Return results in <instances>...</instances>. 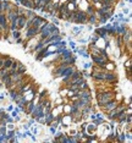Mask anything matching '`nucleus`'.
Returning <instances> with one entry per match:
<instances>
[{"label": "nucleus", "mask_w": 132, "mask_h": 143, "mask_svg": "<svg viewBox=\"0 0 132 143\" xmlns=\"http://www.w3.org/2000/svg\"><path fill=\"white\" fill-rule=\"evenodd\" d=\"M125 137L127 139L128 142H132V131H125Z\"/></svg>", "instance_id": "c756f323"}, {"label": "nucleus", "mask_w": 132, "mask_h": 143, "mask_svg": "<svg viewBox=\"0 0 132 143\" xmlns=\"http://www.w3.org/2000/svg\"><path fill=\"white\" fill-rule=\"evenodd\" d=\"M97 128H98V126H97V125H94L93 122H87L86 131H87L88 135H93V133H97Z\"/></svg>", "instance_id": "9b49d317"}, {"label": "nucleus", "mask_w": 132, "mask_h": 143, "mask_svg": "<svg viewBox=\"0 0 132 143\" xmlns=\"http://www.w3.org/2000/svg\"><path fill=\"white\" fill-rule=\"evenodd\" d=\"M29 138L32 139L33 142H36V141H37V136H34V135H31V136H29Z\"/></svg>", "instance_id": "de8ad7c7"}, {"label": "nucleus", "mask_w": 132, "mask_h": 143, "mask_svg": "<svg viewBox=\"0 0 132 143\" xmlns=\"http://www.w3.org/2000/svg\"><path fill=\"white\" fill-rule=\"evenodd\" d=\"M5 113V108H0V115H3Z\"/></svg>", "instance_id": "8fccbe9b"}, {"label": "nucleus", "mask_w": 132, "mask_h": 143, "mask_svg": "<svg viewBox=\"0 0 132 143\" xmlns=\"http://www.w3.org/2000/svg\"><path fill=\"white\" fill-rule=\"evenodd\" d=\"M70 1H73V0H70Z\"/></svg>", "instance_id": "603ef678"}, {"label": "nucleus", "mask_w": 132, "mask_h": 143, "mask_svg": "<svg viewBox=\"0 0 132 143\" xmlns=\"http://www.w3.org/2000/svg\"><path fill=\"white\" fill-rule=\"evenodd\" d=\"M71 22H68V21H65V24H64V26H65V27H66V28H70V27H71Z\"/></svg>", "instance_id": "49530a36"}, {"label": "nucleus", "mask_w": 132, "mask_h": 143, "mask_svg": "<svg viewBox=\"0 0 132 143\" xmlns=\"http://www.w3.org/2000/svg\"><path fill=\"white\" fill-rule=\"evenodd\" d=\"M119 82V76L116 71H106L104 76V83L106 84H112L115 86Z\"/></svg>", "instance_id": "f257e3e1"}, {"label": "nucleus", "mask_w": 132, "mask_h": 143, "mask_svg": "<svg viewBox=\"0 0 132 143\" xmlns=\"http://www.w3.org/2000/svg\"><path fill=\"white\" fill-rule=\"evenodd\" d=\"M81 72H82V77H83L84 79L91 78V72L88 71V70H81Z\"/></svg>", "instance_id": "cd10ccee"}, {"label": "nucleus", "mask_w": 132, "mask_h": 143, "mask_svg": "<svg viewBox=\"0 0 132 143\" xmlns=\"http://www.w3.org/2000/svg\"><path fill=\"white\" fill-rule=\"evenodd\" d=\"M6 95H8V93H0V102H4Z\"/></svg>", "instance_id": "79ce46f5"}, {"label": "nucleus", "mask_w": 132, "mask_h": 143, "mask_svg": "<svg viewBox=\"0 0 132 143\" xmlns=\"http://www.w3.org/2000/svg\"><path fill=\"white\" fill-rule=\"evenodd\" d=\"M47 48H48V44L47 45H44L40 50H38L37 53H34L33 55H34V60L36 61H43L44 59V54H45V52H47Z\"/></svg>", "instance_id": "1a4fd4ad"}, {"label": "nucleus", "mask_w": 132, "mask_h": 143, "mask_svg": "<svg viewBox=\"0 0 132 143\" xmlns=\"http://www.w3.org/2000/svg\"><path fill=\"white\" fill-rule=\"evenodd\" d=\"M87 22H88V15L84 11L77 9L76 10V18H75L73 24H84V26H86Z\"/></svg>", "instance_id": "7ed1b4c3"}, {"label": "nucleus", "mask_w": 132, "mask_h": 143, "mask_svg": "<svg viewBox=\"0 0 132 143\" xmlns=\"http://www.w3.org/2000/svg\"><path fill=\"white\" fill-rule=\"evenodd\" d=\"M124 1H127V3H132V0H124Z\"/></svg>", "instance_id": "3c124183"}, {"label": "nucleus", "mask_w": 132, "mask_h": 143, "mask_svg": "<svg viewBox=\"0 0 132 143\" xmlns=\"http://www.w3.org/2000/svg\"><path fill=\"white\" fill-rule=\"evenodd\" d=\"M89 59L93 63V65H97V66H100V67H105V64L109 59H105L103 56H100L99 54H89Z\"/></svg>", "instance_id": "f03ea898"}, {"label": "nucleus", "mask_w": 132, "mask_h": 143, "mask_svg": "<svg viewBox=\"0 0 132 143\" xmlns=\"http://www.w3.org/2000/svg\"><path fill=\"white\" fill-rule=\"evenodd\" d=\"M68 139H70V143H78V138L76 136H68Z\"/></svg>", "instance_id": "72a5a7b5"}, {"label": "nucleus", "mask_w": 132, "mask_h": 143, "mask_svg": "<svg viewBox=\"0 0 132 143\" xmlns=\"http://www.w3.org/2000/svg\"><path fill=\"white\" fill-rule=\"evenodd\" d=\"M106 34H108V37L111 39V38H114V37L116 36V31H115V28L111 27V28H109V29H106Z\"/></svg>", "instance_id": "5701e85b"}, {"label": "nucleus", "mask_w": 132, "mask_h": 143, "mask_svg": "<svg viewBox=\"0 0 132 143\" xmlns=\"http://www.w3.org/2000/svg\"><path fill=\"white\" fill-rule=\"evenodd\" d=\"M15 136H16L18 139H23V136H22V132L21 131H18V130H16L15 131Z\"/></svg>", "instance_id": "c9c22d12"}, {"label": "nucleus", "mask_w": 132, "mask_h": 143, "mask_svg": "<svg viewBox=\"0 0 132 143\" xmlns=\"http://www.w3.org/2000/svg\"><path fill=\"white\" fill-rule=\"evenodd\" d=\"M103 27H104L105 29H109V28H111V27H112V24L110 23V22H106L105 24H103Z\"/></svg>", "instance_id": "37998d69"}, {"label": "nucleus", "mask_w": 132, "mask_h": 143, "mask_svg": "<svg viewBox=\"0 0 132 143\" xmlns=\"http://www.w3.org/2000/svg\"><path fill=\"white\" fill-rule=\"evenodd\" d=\"M1 12H4V11H3V1L0 0V14H1Z\"/></svg>", "instance_id": "09e8293b"}, {"label": "nucleus", "mask_w": 132, "mask_h": 143, "mask_svg": "<svg viewBox=\"0 0 132 143\" xmlns=\"http://www.w3.org/2000/svg\"><path fill=\"white\" fill-rule=\"evenodd\" d=\"M23 37L21 36V37H18V38H17V39H15V44H17V45H21V44H22V42H23Z\"/></svg>", "instance_id": "f704fd0d"}, {"label": "nucleus", "mask_w": 132, "mask_h": 143, "mask_svg": "<svg viewBox=\"0 0 132 143\" xmlns=\"http://www.w3.org/2000/svg\"><path fill=\"white\" fill-rule=\"evenodd\" d=\"M91 72V71H89ZM106 71H94L91 72V78L96 82V83H104V76Z\"/></svg>", "instance_id": "39448f33"}, {"label": "nucleus", "mask_w": 132, "mask_h": 143, "mask_svg": "<svg viewBox=\"0 0 132 143\" xmlns=\"http://www.w3.org/2000/svg\"><path fill=\"white\" fill-rule=\"evenodd\" d=\"M49 127V132H50V135H54L56 132V128L55 127H53V126H48Z\"/></svg>", "instance_id": "a19ab883"}, {"label": "nucleus", "mask_w": 132, "mask_h": 143, "mask_svg": "<svg viewBox=\"0 0 132 143\" xmlns=\"http://www.w3.org/2000/svg\"><path fill=\"white\" fill-rule=\"evenodd\" d=\"M26 21H27V17H26V16L18 15V17H17V29L23 31L24 27H26Z\"/></svg>", "instance_id": "9d476101"}, {"label": "nucleus", "mask_w": 132, "mask_h": 143, "mask_svg": "<svg viewBox=\"0 0 132 143\" xmlns=\"http://www.w3.org/2000/svg\"><path fill=\"white\" fill-rule=\"evenodd\" d=\"M76 47H77V43L75 42V40H73V39L68 40V48H70V49H75Z\"/></svg>", "instance_id": "473e14b6"}, {"label": "nucleus", "mask_w": 132, "mask_h": 143, "mask_svg": "<svg viewBox=\"0 0 132 143\" xmlns=\"http://www.w3.org/2000/svg\"><path fill=\"white\" fill-rule=\"evenodd\" d=\"M66 95H67V88L62 86V88L60 89V97L61 98H65Z\"/></svg>", "instance_id": "7c9ffc66"}, {"label": "nucleus", "mask_w": 132, "mask_h": 143, "mask_svg": "<svg viewBox=\"0 0 132 143\" xmlns=\"http://www.w3.org/2000/svg\"><path fill=\"white\" fill-rule=\"evenodd\" d=\"M58 142H61V143H70V139H68V135H62L61 137L58 138Z\"/></svg>", "instance_id": "b1692460"}, {"label": "nucleus", "mask_w": 132, "mask_h": 143, "mask_svg": "<svg viewBox=\"0 0 132 143\" xmlns=\"http://www.w3.org/2000/svg\"><path fill=\"white\" fill-rule=\"evenodd\" d=\"M116 142L119 143H124L126 142V137H125V131H120L119 132V135L116 137Z\"/></svg>", "instance_id": "a211bd4d"}, {"label": "nucleus", "mask_w": 132, "mask_h": 143, "mask_svg": "<svg viewBox=\"0 0 132 143\" xmlns=\"http://www.w3.org/2000/svg\"><path fill=\"white\" fill-rule=\"evenodd\" d=\"M125 122H126V123H132V115H126Z\"/></svg>", "instance_id": "58836bf2"}, {"label": "nucleus", "mask_w": 132, "mask_h": 143, "mask_svg": "<svg viewBox=\"0 0 132 143\" xmlns=\"http://www.w3.org/2000/svg\"><path fill=\"white\" fill-rule=\"evenodd\" d=\"M44 121H45V126H50V123L54 121V115L52 113H47L44 115Z\"/></svg>", "instance_id": "dca6fc26"}, {"label": "nucleus", "mask_w": 132, "mask_h": 143, "mask_svg": "<svg viewBox=\"0 0 132 143\" xmlns=\"http://www.w3.org/2000/svg\"><path fill=\"white\" fill-rule=\"evenodd\" d=\"M66 6H67L68 11H73V10H76L77 9V5L73 3V1H68V3H66Z\"/></svg>", "instance_id": "393cba45"}, {"label": "nucleus", "mask_w": 132, "mask_h": 143, "mask_svg": "<svg viewBox=\"0 0 132 143\" xmlns=\"http://www.w3.org/2000/svg\"><path fill=\"white\" fill-rule=\"evenodd\" d=\"M10 34H11L12 39H14V42H15V39H17L18 37L22 36V31H20V29H16V31H14V32H10Z\"/></svg>", "instance_id": "412c9836"}, {"label": "nucleus", "mask_w": 132, "mask_h": 143, "mask_svg": "<svg viewBox=\"0 0 132 143\" xmlns=\"http://www.w3.org/2000/svg\"><path fill=\"white\" fill-rule=\"evenodd\" d=\"M12 61H14V58H11L10 55H8L6 58L4 59V64H3V67L4 69H10L11 67V64H12Z\"/></svg>", "instance_id": "f3484780"}, {"label": "nucleus", "mask_w": 132, "mask_h": 143, "mask_svg": "<svg viewBox=\"0 0 132 143\" xmlns=\"http://www.w3.org/2000/svg\"><path fill=\"white\" fill-rule=\"evenodd\" d=\"M84 28H86V29H87V31H89V32H92V31H93V28H94V27H93L92 24H88L87 27H84Z\"/></svg>", "instance_id": "a18cd8bd"}, {"label": "nucleus", "mask_w": 132, "mask_h": 143, "mask_svg": "<svg viewBox=\"0 0 132 143\" xmlns=\"http://www.w3.org/2000/svg\"><path fill=\"white\" fill-rule=\"evenodd\" d=\"M93 33H96L97 36H99L100 38H108V34H106V29H105L103 26H97V27L93 28Z\"/></svg>", "instance_id": "0eeeda50"}, {"label": "nucleus", "mask_w": 132, "mask_h": 143, "mask_svg": "<svg viewBox=\"0 0 132 143\" xmlns=\"http://www.w3.org/2000/svg\"><path fill=\"white\" fill-rule=\"evenodd\" d=\"M14 110V105H12V104H9L8 107L5 108V111H6V113H10V111H12Z\"/></svg>", "instance_id": "4c0bfd02"}, {"label": "nucleus", "mask_w": 132, "mask_h": 143, "mask_svg": "<svg viewBox=\"0 0 132 143\" xmlns=\"http://www.w3.org/2000/svg\"><path fill=\"white\" fill-rule=\"evenodd\" d=\"M87 24H92L93 27H97V26H99L98 24V17L96 16V14H93V15H89L88 16V22Z\"/></svg>", "instance_id": "ddd939ff"}, {"label": "nucleus", "mask_w": 132, "mask_h": 143, "mask_svg": "<svg viewBox=\"0 0 132 143\" xmlns=\"http://www.w3.org/2000/svg\"><path fill=\"white\" fill-rule=\"evenodd\" d=\"M76 54L80 55L82 59L84 60H88L89 59V53L87 50V47L86 45H81V47H77L76 48Z\"/></svg>", "instance_id": "423d86ee"}, {"label": "nucleus", "mask_w": 132, "mask_h": 143, "mask_svg": "<svg viewBox=\"0 0 132 143\" xmlns=\"http://www.w3.org/2000/svg\"><path fill=\"white\" fill-rule=\"evenodd\" d=\"M105 70L106 71H115L116 70V65H115V63L112 61V60H110L109 59L108 61H106V64H105Z\"/></svg>", "instance_id": "4468645a"}, {"label": "nucleus", "mask_w": 132, "mask_h": 143, "mask_svg": "<svg viewBox=\"0 0 132 143\" xmlns=\"http://www.w3.org/2000/svg\"><path fill=\"white\" fill-rule=\"evenodd\" d=\"M77 42H78V43H81V44H87L88 43V39H86V38H78V39H77Z\"/></svg>", "instance_id": "ea45409f"}, {"label": "nucleus", "mask_w": 132, "mask_h": 143, "mask_svg": "<svg viewBox=\"0 0 132 143\" xmlns=\"http://www.w3.org/2000/svg\"><path fill=\"white\" fill-rule=\"evenodd\" d=\"M6 131H8L6 126H0V135H6Z\"/></svg>", "instance_id": "e433bc0d"}, {"label": "nucleus", "mask_w": 132, "mask_h": 143, "mask_svg": "<svg viewBox=\"0 0 132 143\" xmlns=\"http://www.w3.org/2000/svg\"><path fill=\"white\" fill-rule=\"evenodd\" d=\"M15 131H16V130H8V131H6V138H11V137H14V136H15Z\"/></svg>", "instance_id": "2f4dec72"}, {"label": "nucleus", "mask_w": 132, "mask_h": 143, "mask_svg": "<svg viewBox=\"0 0 132 143\" xmlns=\"http://www.w3.org/2000/svg\"><path fill=\"white\" fill-rule=\"evenodd\" d=\"M105 121H106L105 117H96L94 120H92V122L94 123V125H97V126H100V125H102V123H104Z\"/></svg>", "instance_id": "4be33fe9"}, {"label": "nucleus", "mask_w": 132, "mask_h": 143, "mask_svg": "<svg viewBox=\"0 0 132 143\" xmlns=\"http://www.w3.org/2000/svg\"><path fill=\"white\" fill-rule=\"evenodd\" d=\"M16 73H18V75H24V73H27V67H26V65H21V66H18V67L16 69Z\"/></svg>", "instance_id": "aec40b11"}, {"label": "nucleus", "mask_w": 132, "mask_h": 143, "mask_svg": "<svg viewBox=\"0 0 132 143\" xmlns=\"http://www.w3.org/2000/svg\"><path fill=\"white\" fill-rule=\"evenodd\" d=\"M8 95L10 97V99H11V102H15V100L17 99V97L20 95V93L15 89V88H10L8 91Z\"/></svg>", "instance_id": "f8f14e48"}, {"label": "nucleus", "mask_w": 132, "mask_h": 143, "mask_svg": "<svg viewBox=\"0 0 132 143\" xmlns=\"http://www.w3.org/2000/svg\"><path fill=\"white\" fill-rule=\"evenodd\" d=\"M23 31H24V33L22 34V37H23L26 40L32 39V38H34V37L38 36V33H39V29H38L37 27H33V26L26 28V29H23Z\"/></svg>", "instance_id": "20e7f679"}, {"label": "nucleus", "mask_w": 132, "mask_h": 143, "mask_svg": "<svg viewBox=\"0 0 132 143\" xmlns=\"http://www.w3.org/2000/svg\"><path fill=\"white\" fill-rule=\"evenodd\" d=\"M121 12H122V14H124L125 16H127L128 14L131 12V3H128V6H127V8L125 6V8L121 9Z\"/></svg>", "instance_id": "a878e982"}, {"label": "nucleus", "mask_w": 132, "mask_h": 143, "mask_svg": "<svg viewBox=\"0 0 132 143\" xmlns=\"http://www.w3.org/2000/svg\"><path fill=\"white\" fill-rule=\"evenodd\" d=\"M84 31V24H78V26H73L71 27V32H72V37H80L82 34V32Z\"/></svg>", "instance_id": "6e6552de"}, {"label": "nucleus", "mask_w": 132, "mask_h": 143, "mask_svg": "<svg viewBox=\"0 0 132 143\" xmlns=\"http://www.w3.org/2000/svg\"><path fill=\"white\" fill-rule=\"evenodd\" d=\"M50 22H52V23H54L55 26H60V20H59L58 17H55V16L50 17Z\"/></svg>", "instance_id": "c85d7f7f"}, {"label": "nucleus", "mask_w": 132, "mask_h": 143, "mask_svg": "<svg viewBox=\"0 0 132 143\" xmlns=\"http://www.w3.org/2000/svg\"><path fill=\"white\" fill-rule=\"evenodd\" d=\"M93 66V63L92 61H83V70H91V67Z\"/></svg>", "instance_id": "bb28decb"}, {"label": "nucleus", "mask_w": 132, "mask_h": 143, "mask_svg": "<svg viewBox=\"0 0 132 143\" xmlns=\"http://www.w3.org/2000/svg\"><path fill=\"white\" fill-rule=\"evenodd\" d=\"M24 16L27 17V20H33V18L37 16V12L34 11V10H31V9H26Z\"/></svg>", "instance_id": "2eb2a0df"}, {"label": "nucleus", "mask_w": 132, "mask_h": 143, "mask_svg": "<svg viewBox=\"0 0 132 143\" xmlns=\"http://www.w3.org/2000/svg\"><path fill=\"white\" fill-rule=\"evenodd\" d=\"M84 12H86V14H87L88 16H89V15H93V14H96V8H94V6H93L92 4H89V5L87 6V8H86Z\"/></svg>", "instance_id": "6ab92c4d"}, {"label": "nucleus", "mask_w": 132, "mask_h": 143, "mask_svg": "<svg viewBox=\"0 0 132 143\" xmlns=\"http://www.w3.org/2000/svg\"><path fill=\"white\" fill-rule=\"evenodd\" d=\"M9 114H10V115L12 116V117H15V116H17V115H18V113H17L16 110H12V111H10Z\"/></svg>", "instance_id": "c03bdc74"}]
</instances>
